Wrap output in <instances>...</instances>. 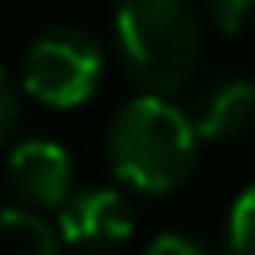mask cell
<instances>
[{
	"label": "cell",
	"mask_w": 255,
	"mask_h": 255,
	"mask_svg": "<svg viewBox=\"0 0 255 255\" xmlns=\"http://www.w3.org/2000/svg\"><path fill=\"white\" fill-rule=\"evenodd\" d=\"M195 151H199V131L191 116H183L167 96L143 92L128 100L108 128L112 171L143 195L175 191L191 175Z\"/></svg>",
	"instance_id": "6da1fadb"
},
{
	"label": "cell",
	"mask_w": 255,
	"mask_h": 255,
	"mask_svg": "<svg viewBox=\"0 0 255 255\" xmlns=\"http://www.w3.org/2000/svg\"><path fill=\"white\" fill-rule=\"evenodd\" d=\"M116 36L151 96L179 92L199 64V24L183 0H116Z\"/></svg>",
	"instance_id": "7a4b0ae2"
},
{
	"label": "cell",
	"mask_w": 255,
	"mask_h": 255,
	"mask_svg": "<svg viewBox=\"0 0 255 255\" xmlns=\"http://www.w3.org/2000/svg\"><path fill=\"white\" fill-rule=\"evenodd\" d=\"M104 72V56L92 36L76 28L44 32L24 56V92L48 108H76L84 104Z\"/></svg>",
	"instance_id": "3957f363"
},
{
	"label": "cell",
	"mask_w": 255,
	"mask_h": 255,
	"mask_svg": "<svg viewBox=\"0 0 255 255\" xmlns=\"http://www.w3.org/2000/svg\"><path fill=\"white\" fill-rule=\"evenodd\" d=\"M8 183L28 207H64L72 199V155L52 139H24L12 147Z\"/></svg>",
	"instance_id": "277c9868"
},
{
	"label": "cell",
	"mask_w": 255,
	"mask_h": 255,
	"mask_svg": "<svg viewBox=\"0 0 255 255\" xmlns=\"http://www.w3.org/2000/svg\"><path fill=\"white\" fill-rule=\"evenodd\" d=\"M131 227H135V219L120 191L88 187V191H76L60 207L56 231L64 235V243H76V247H116L131 235Z\"/></svg>",
	"instance_id": "5b68a950"
},
{
	"label": "cell",
	"mask_w": 255,
	"mask_h": 255,
	"mask_svg": "<svg viewBox=\"0 0 255 255\" xmlns=\"http://www.w3.org/2000/svg\"><path fill=\"white\" fill-rule=\"evenodd\" d=\"M251 120H255V84L239 80V76L207 88L191 112L199 139H231V135L247 131Z\"/></svg>",
	"instance_id": "8992f818"
},
{
	"label": "cell",
	"mask_w": 255,
	"mask_h": 255,
	"mask_svg": "<svg viewBox=\"0 0 255 255\" xmlns=\"http://www.w3.org/2000/svg\"><path fill=\"white\" fill-rule=\"evenodd\" d=\"M4 255H60V231H52L36 211H4Z\"/></svg>",
	"instance_id": "52a82bcc"
},
{
	"label": "cell",
	"mask_w": 255,
	"mask_h": 255,
	"mask_svg": "<svg viewBox=\"0 0 255 255\" xmlns=\"http://www.w3.org/2000/svg\"><path fill=\"white\" fill-rule=\"evenodd\" d=\"M227 255H255V183L239 191V199L227 211V231H223Z\"/></svg>",
	"instance_id": "ba28073f"
},
{
	"label": "cell",
	"mask_w": 255,
	"mask_h": 255,
	"mask_svg": "<svg viewBox=\"0 0 255 255\" xmlns=\"http://www.w3.org/2000/svg\"><path fill=\"white\" fill-rule=\"evenodd\" d=\"M207 4H211V16L223 32H239L255 16V0H207Z\"/></svg>",
	"instance_id": "9c48e42d"
},
{
	"label": "cell",
	"mask_w": 255,
	"mask_h": 255,
	"mask_svg": "<svg viewBox=\"0 0 255 255\" xmlns=\"http://www.w3.org/2000/svg\"><path fill=\"white\" fill-rule=\"evenodd\" d=\"M143 255H211L203 243H195L191 235H175V231H167V235H155L151 243H147V251Z\"/></svg>",
	"instance_id": "30bf717a"
},
{
	"label": "cell",
	"mask_w": 255,
	"mask_h": 255,
	"mask_svg": "<svg viewBox=\"0 0 255 255\" xmlns=\"http://www.w3.org/2000/svg\"><path fill=\"white\" fill-rule=\"evenodd\" d=\"M16 120H20V96H16V80L4 76L0 84V131L12 135L16 131Z\"/></svg>",
	"instance_id": "8fae6325"
}]
</instances>
